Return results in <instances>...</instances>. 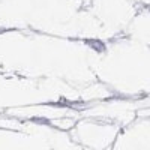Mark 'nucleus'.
<instances>
[]
</instances>
